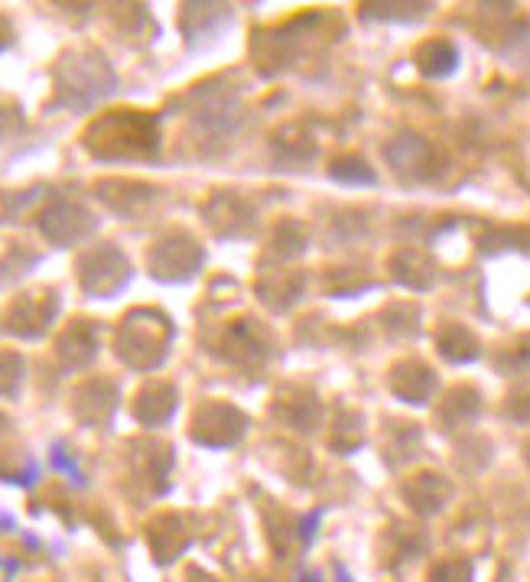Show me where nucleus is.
<instances>
[{"label":"nucleus","instance_id":"1","mask_svg":"<svg viewBox=\"0 0 530 582\" xmlns=\"http://www.w3.org/2000/svg\"><path fill=\"white\" fill-rule=\"evenodd\" d=\"M319 518H323V511H313L306 521H303V541L310 544L313 541V531H316V524H319Z\"/></svg>","mask_w":530,"mask_h":582}]
</instances>
